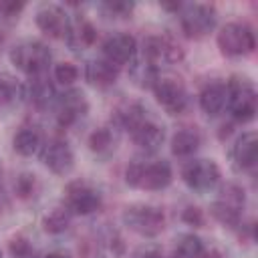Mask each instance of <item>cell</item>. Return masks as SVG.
Returning <instances> with one entry per match:
<instances>
[{
  "label": "cell",
  "instance_id": "obj_1",
  "mask_svg": "<svg viewBox=\"0 0 258 258\" xmlns=\"http://www.w3.org/2000/svg\"><path fill=\"white\" fill-rule=\"evenodd\" d=\"M125 179L133 187H143V189H163L171 181V167L167 161L157 159V161H133L127 167Z\"/></svg>",
  "mask_w": 258,
  "mask_h": 258
},
{
  "label": "cell",
  "instance_id": "obj_2",
  "mask_svg": "<svg viewBox=\"0 0 258 258\" xmlns=\"http://www.w3.org/2000/svg\"><path fill=\"white\" fill-rule=\"evenodd\" d=\"M226 91H228L226 105L230 107V113L242 123L250 121L256 113V91L252 83L248 79L234 77L226 83Z\"/></svg>",
  "mask_w": 258,
  "mask_h": 258
},
{
  "label": "cell",
  "instance_id": "obj_3",
  "mask_svg": "<svg viewBox=\"0 0 258 258\" xmlns=\"http://www.w3.org/2000/svg\"><path fill=\"white\" fill-rule=\"evenodd\" d=\"M10 60L16 64V69H20L26 75H40L48 62H50V50L46 48V44L38 42V40H24L20 44H16L10 52Z\"/></svg>",
  "mask_w": 258,
  "mask_h": 258
},
{
  "label": "cell",
  "instance_id": "obj_4",
  "mask_svg": "<svg viewBox=\"0 0 258 258\" xmlns=\"http://www.w3.org/2000/svg\"><path fill=\"white\" fill-rule=\"evenodd\" d=\"M218 46L226 56H244L250 54L256 46L254 32L248 24L230 22L218 32Z\"/></svg>",
  "mask_w": 258,
  "mask_h": 258
},
{
  "label": "cell",
  "instance_id": "obj_5",
  "mask_svg": "<svg viewBox=\"0 0 258 258\" xmlns=\"http://www.w3.org/2000/svg\"><path fill=\"white\" fill-rule=\"evenodd\" d=\"M123 222L137 234L141 236H155L163 230L165 224V216L159 208L153 206H145V204H137V206H129L123 212Z\"/></svg>",
  "mask_w": 258,
  "mask_h": 258
},
{
  "label": "cell",
  "instance_id": "obj_6",
  "mask_svg": "<svg viewBox=\"0 0 258 258\" xmlns=\"http://www.w3.org/2000/svg\"><path fill=\"white\" fill-rule=\"evenodd\" d=\"M181 16H179V24L181 30L185 32V36L189 38H202L206 36L214 24H216V10L210 4H187L181 6Z\"/></svg>",
  "mask_w": 258,
  "mask_h": 258
},
{
  "label": "cell",
  "instance_id": "obj_7",
  "mask_svg": "<svg viewBox=\"0 0 258 258\" xmlns=\"http://www.w3.org/2000/svg\"><path fill=\"white\" fill-rule=\"evenodd\" d=\"M244 208V191L238 187V185H226L222 189V196L220 200H216L212 206H210V212L212 216L224 224V226H238L240 222V212Z\"/></svg>",
  "mask_w": 258,
  "mask_h": 258
},
{
  "label": "cell",
  "instance_id": "obj_8",
  "mask_svg": "<svg viewBox=\"0 0 258 258\" xmlns=\"http://www.w3.org/2000/svg\"><path fill=\"white\" fill-rule=\"evenodd\" d=\"M64 206H67L69 214L87 216L101 208V196L91 185H87L83 181H75L64 191Z\"/></svg>",
  "mask_w": 258,
  "mask_h": 258
},
{
  "label": "cell",
  "instance_id": "obj_9",
  "mask_svg": "<svg viewBox=\"0 0 258 258\" xmlns=\"http://www.w3.org/2000/svg\"><path fill=\"white\" fill-rule=\"evenodd\" d=\"M143 56L149 64H173L181 60L183 52L179 44H175L167 36H149L143 42Z\"/></svg>",
  "mask_w": 258,
  "mask_h": 258
},
{
  "label": "cell",
  "instance_id": "obj_10",
  "mask_svg": "<svg viewBox=\"0 0 258 258\" xmlns=\"http://www.w3.org/2000/svg\"><path fill=\"white\" fill-rule=\"evenodd\" d=\"M181 177L191 189L202 191V189H210L218 181L220 169L212 159H194L183 165Z\"/></svg>",
  "mask_w": 258,
  "mask_h": 258
},
{
  "label": "cell",
  "instance_id": "obj_11",
  "mask_svg": "<svg viewBox=\"0 0 258 258\" xmlns=\"http://www.w3.org/2000/svg\"><path fill=\"white\" fill-rule=\"evenodd\" d=\"M153 93L159 105H163L169 113H181L187 105V93L183 85L175 79H157L153 85Z\"/></svg>",
  "mask_w": 258,
  "mask_h": 258
},
{
  "label": "cell",
  "instance_id": "obj_12",
  "mask_svg": "<svg viewBox=\"0 0 258 258\" xmlns=\"http://www.w3.org/2000/svg\"><path fill=\"white\" fill-rule=\"evenodd\" d=\"M36 24L50 38H62V36H67L69 34V28H71L69 26L67 12L60 6H54V4H46V6H42L36 12Z\"/></svg>",
  "mask_w": 258,
  "mask_h": 258
},
{
  "label": "cell",
  "instance_id": "obj_13",
  "mask_svg": "<svg viewBox=\"0 0 258 258\" xmlns=\"http://www.w3.org/2000/svg\"><path fill=\"white\" fill-rule=\"evenodd\" d=\"M135 48H137V42L127 32H115V34L107 36V40L103 42L105 58L109 62H113L115 67L129 62L133 58V54H135Z\"/></svg>",
  "mask_w": 258,
  "mask_h": 258
},
{
  "label": "cell",
  "instance_id": "obj_14",
  "mask_svg": "<svg viewBox=\"0 0 258 258\" xmlns=\"http://www.w3.org/2000/svg\"><path fill=\"white\" fill-rule=\"evenodd\" d=\"M42 163L58 175H64L73 169L75 163V155L71 151V147L64 141H50L48 145H44L42 149Z\"/></svg>",
  "mask_w": 258,
  "mask_h": 258
},
{
  "label": "cell",
  "instance_id": "obj_15",
  "mask_svg": "<svg viewBox=\"0 0 258 258\" xmlns=\"http://www.w3.org/2000/svg\"><path fill=\"white\" fill-rule=\"evenodd\" d=\"M87 109H89V105L81 91L64 93L60 99V105H58V125H62V127L73 125L79 117H83L87 113Z\"/></svg>",
  "mask_w": 258,
  "mask_h": 258
},
{
  "label": "cell",
  "instance_id": "obj_16",
  "mask_svg": "<svg viewBox=\"0 0 258 258\" xmlns=\"http://www.w3.org/2000/svg\"><path fill=\"white\" fill-rule=\"evenodd\" d=\"M131 137H133V143H135L139 149L155 151V149L163 143V127H159L157 123H153V121H149V119H143V121L131 131Z\"/></svg>",
  "mask_w": 258,
  "mask_h": 258
},
{
  "label": "cell",
  "instance_id": "obj_17",
  "mask_svg": "<svg viewBox=\"0 0 258 258\" xmlns=\"http://www.w3.org/2000/svg\"><path fill=\"white\" fill-rule=\"evenodd\" d=\"M228 101V91L224 83H210L204 87V91L200 93V107L204 109V113L208 115H218L222 113V109L226 107Z\"/></svg>",
  "mask_w": 258,
  "mask_h": 258
},
{
  "label": "cell",
  "instance_id": "obj_18",
  "mask_svg": "<svg viewBox=\"0 0 258 258\" xmlns=\"http://www.w3.org/2000/svg\"><path fill=\"white\" fill-rule=\"evenodd\" d=\"M87 81L95 87H109L115 83L117 79V67L113 62H109L107 58H99V60H91L87 64Z\"/></svg>",
  "mask_w": 258,
  "mask_h": 258
},
{
  "label": "cell",
  "instance_id": "obj_19",
  "mask_svg": "<svg viewBox=\"0 0 258 258\" xmlns=\"http://www.w3.org/2000/svg\"><path fill=\"white\" fill-rule=\"evenodd\" d=\"M256 157H258V139H256V133H244L236 145H234V161L248 169V167H254L256 163Z\"/></svg>",
  "mask_w": 258,
  "mask_h": 258
},
{
  "label": "cell",
  "instance_id": "obj_20",
  "mask_svg": "<svg viewBox=\"0 0 258 258\" xmlns=\"http://www.w3.org/2000/svg\"><path fill=\"white\" fill-rule=\"evenodd\" d=\"M202 143V137L198 133V129L194 127H185L181 131H177L171 139V151L173 155H179V157H185V155H191Z\"/></svg>",
  "mask_w": 258,
  "mask_h": 258
},
{
  "label": "cell",
  "instance_id": "obj_21",
  "mask_svg": "<svg viewBox=\"0 0 258 258\" xmlns=\"http://www.w3.org/2000/svg\"><path fill=\"white\" fill-rule=\"evenodd\" d=\"M40 145H42L40 133L32 127H22L12 139V147L20 155H34L40 149Z\"/></svg>",
  "mask_w": 258,
  "mask_h": 258
},
{
  "label": "cell",
  "instance_id": "obj_22",
  "mask_svg": "<svg viewBox=\"0 0 258 258\" xmlns=\"http://www.w3.org/2000/svg\"><path fill=\"white\" fill-rule=\"evenodd\" d=\"M67 36L73 48H87L97 40V28L89 20H79L73 28H69Z\"/></svg>",
  "mask_w": 258,
  "mask_h": 258
},
{
  "label": "cell",
  "instance_id": "obj_23",
  "mask_svg": "<svg viewBox=\"0 0 258 258\" xmlns=\"http://www.w3.org/2000/svg\"><path fill=\"white\" fill-rule=\"evenodd\" d=\"M204 256V244L198 236L185 234L175 242L173 258H202Z\"/></svg>",
  "mask_w": 258,
  "mask_h": 258
},
{
  "label": "cell",
  "instance_id": "obj_24",
  "mask_svg": "<svg viewBox=\"0 0 258 258\" xmlns=\"http://www.w3.org/2000/svg\"><path fill=\"white\" fill-rule=\"evenodd\" d=\"M69 224H71V214H69L67 208L64 210L56 208V210H52L50 214H46L42 218V228L48 234H60V232H64L69 228Z\"/></svg>",
  "mask_w": 258,
  "mask_h": 258
},
{
  "label": "cell",
  "instance_id": "obj_25",
  "mask_svg": "<svg viewBox=\"0 0 258 258\" xmlns=\"http://www.w3.org/2000/svg\"><path fill=\"white\" fill-rule=\"evenodd\" d=\"M143 119H147V117H145V111H143V107L137 105V103H129V105H125L123 109L117 111V121H119L127 131H133Z\"/></svg>",
  "mask_w": 258,
  "mask_h": 258
},
{
  "label": "cell",
  "instance_id": "obj_26",
  "mask_svg": "<svg viewBox=\"0 0 258 258\" xmlns=\"http://www.w3.org/2000/svg\"><path fill=\"white\" fill-rule=\"evenodd\" d=\"M54 91H52V85L44 79H36L32 85H30V103L36 105V107H46L52 99Z\"/></svg>",
  "mask_w": 258,
  "mask_h": 258
},
{
  "label": "cell",
  "instance_id": "obj_27",
  "mask_svg": "<svg viewBox=\"0 0 258 258\" xmlns=\"http://www.w3.org/2000/svg\"><path fill=\"white\" fill-rule=\"evenodd\" d=\"M131 77H133V81H135L139 87H145V89H153L155 81L159 79V77H157L155 67H153V64H149L147 60H143V62L135 64V69L131 71Z\"/></svg>",
  "mask_w": 258,
  "mask_h": 258
},
{
  "label": "cell",
  "instance_id": "obj_28",
  "mask_svg": "<svg viewBox=\"0 0 258 258\" xmlns=\"http://www.w3.org/2000/svg\"><path fill=\"white\" fill-rule=\"evenodd\" d=\"M111 145H113V135H111V131H109L107 127L95 129V131L91 133V137H89V147H91L93 151H97V153L107 151Z\"/></svg>",
  "mask_w": 258,
  "mask_h": 258
},
{
  "label": "cell",
  "instance_id": "obj_29",
  "mask_svg": "<svg viewBox=\"0 0 258 258\" xmlns=\"http://www.w3.org/2000/svg\"><path fill=\"white\" fill-rule=\"evenodd\" d=\"M18 97H20V87L14 81L10 79L0 81V105H12Z\"/></svg>",
  "mask_w": 258,
  "mask_h": 258
},
{
  "label": "cell",
  "instance_id": "obj_30",
  "mask_svg": "<svg viewBox=\"0 0 258 258\" xmlns=\"http://www.w3.org/2000/svg\"><path fill=\"white\" fill-rule=\"evenodd\" d=\"M77 77H79V69H77L73 62H60V64H56V69H54V79H56L58 83H62V85L75 83Z\"/></svg>",
  "mask_w": 258,
  "mask_h": 258
},
{
  "label": "cell",
  "instance_id": "obj_31",
  "mask_svg": "<svg viewBox=\"0 0 258 258\" xmlns=\"http://www.w3.org/2000/svg\"><path fill=\"white\" fill-rule=\"evenodd\" d=\"M8 250H10L12 258H30V256H32V246H30V242H28L26 238H22V236L12 238Z\"/></svg>",
  "mask_w": 258,
  "mask_h": 258
},
{
  "label": "cell",
  "instance_id": "obj_32",
  "mask_svg": "<svg viewBox=\"0 0 258 258\" xmlns=\"http://www.w3.org/2000/svg\"><path fill=\"white\" fill-rule=\"evenodd\" d=\"M24 10V2L20 0H0V16L2 18H14Z\"/></svg>",
  "mask_w": 258,
  "mask_h": 258
},
{
  "label": "cell",
  "instance_id": "obj_33",
  "mask_svg": "<svg viewBox=\"0 0 258 258\" xmlns=\"http://www.w3.org/2000/svg\"><path fill=\"white\" fill-rule=\"evenodd\" d=\"M14 189H16V194H18L20 198H28V196L32 194V189H34V177L28 175V173H22V175L16 179Z\"/></svg>",
  "mask_w": 258,
  "mask_h": 258
},
{
  "label": "cell",
  "instance_id": "obj_34",
  "mask_svg": "<svg viewBox=\"0 0 258 258\" xmlns=\"http://www.w3.org/2000/svg\"><path fill=\"white\" fill-rule=\"evenodd\" d=\"M103 8L109 10V14H113V16H127V14H131L133 4L131 2H105Z\"/></svg>",
  "mask_w": 258,
  "mask_h": 258
},
{
  "label": "cell",
  "instance_id": "obj_35",
  "mask_svg": "<svg viewBox=\"0 0 258 258\" xmlns=\"http://www.w3.org/2000/svg\"><path fill=\"white\" fill-rule=\"evenodd\" d=\"M181 218H183V222H187L189 226H196V228H200V226L204 224V214H202V210H200V208H194V206L185 208L183 214H181Z\"/></svg>",
  "mask_w": 258,
  "mask_h": 258
},
{
  "label": "cell",
  "instance_id": "obj_36",
  "mask_svg": "<svg viewBox=\"0 0 258 258\" xmlns=\"http://www.w3.org/2000/svg\"><path fill=\"white\" fill-rule=\"evenodd\" d=\"M139 258H161V254H159V252H155V250H149V252L141 254Z\"/></svg>",
  "mask_w": 258,
  "mask_h": 258
},
{
  "label": "cell",
  "instance_id": "obj_37",
  "mask_svg": "<svg viewBox=\"0 0 258 258\" xmlns=\"http://www.w3.org/2000/svg\"><path fill=\"white\" fill-rule=\"evenodd\" d=\"M202 258H222V254H220L218 250H210L208 254L204 252V256H202Z\"/></svg>",
  "mask_w": 258,
  "mask_h": 258
},
{
  "label": "cell",
  "instance_id": "obj_38",
  "mask_svg": "<svg viewBox=\"0 0 258 258\" xmlns=\"http://www.w3.org/2000/svg\"><path fill=\"white\" fill-rule=\"evenodd\" d=\"M44 258H69L67 254H60V252H52V254H46Z\"/></svg>",
  "mask_w": 258,
  "mask_h": 258
},
{
  "label": "cell",
  "instance_id": "obj_39",
  "mask_svg": "<svg viewBox=\"0 0 258 258\" xmlns=\"http://www.w3.org/2000/svg\"><path fill=\"white\" fill-rule=\"evenodd\" d=\"M2 40H4V32L0 30V44H2Z\"/></svg>",
  "mask_w": 258,
  "mask_h": 258
}]
</instances>
